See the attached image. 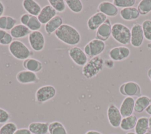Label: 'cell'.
Here are the masks:
<instances>
[{
  "instance_id": "37",
  "label": "cell",
  "mask_w": 151,
  "mask_h": 134,
  "mask_svg": "<svg viewBox=\"0 0 151 134\" xmlns=\"http://www.w3.org/2000/svg\"><path fill=\"white\" fill-rule=\"evenodd\" d=\"M10 118L9 113L4 109L0 107V124H5L8 122Z\"/></svg>"
},
{
  "instance_id": "45",
  "label": "cell",
  "mask_w": 151,
  "mask_h": 134,
  "mask_svg": "<svg viewBox=\"0 0 151 134\" xmlns=\"http://www.w3.org/2000/svg\"><path fill=\"white\" fill-rule=\"evenodd\" d=\"M147 76L149 79V80L151 81V68H150L147 71Z\"/></svg>"
},
{
  "instance_id": "46",
  "label": "cell",
  "mask_w": 151,
  "mask_h": 134,
  "mask_svg": "<svg viewBox=\"0 0 151 134\" xmlns=\"http://www.w3.org/2000/svg\"><path fill=\"white\" fill-rule=\"evenodd\" d=\"M149 128L151 129V116L149 117Z\"/></svg>"
},
{
  "instance_id": "16",
  "label": "cell",
  "mask_w": 151,
  "mask_h": 134,
  "mask_svg": "<svg viewBox=\"0 0 151 134\" xmlns=\"http://www.w3.org/2000/svg\"><path fill=\"white\" fill-rule=\"evenodd\" d=\"M97 12H100L109 17H114L119 13V9L113 2L103 1L97 6Z\"/></svg>"
},
{
  "instance_id": "31",
  "label": "cell",
  "mask_w": 151,
  "mask_h": 134,
  "mask_svg": "<svg viewBox=\"0 0 151 134\" xmlns=\"http://www.w3.org/2000/svg\"><path fill=\"white\" fill-rule=\"evenodd\" d=\"M49 5L53 8L57 12H63L66 9L65 1L64 0H48Z\"/></svg>"
},
{
  "instance_id": "21",
  "label": "cell",
  "mask_w": 151,
  "mask_h": 134,
  "mask_svg": "<svg viewBox=\"0 0 151 134\" xmlns=\"http://www.w3.org/2000/svg\"><path fill=\"white\" fill-rule=\"evenodd\" d=\"M22 66L25 70L35 73L41 71L43 68L42 63L40 60L31 57L24 60Z\"/></svg>"
},
{
  "instance_id": "25",
  "label": "cell",
  "mask_w": 151,
  "mask_h": 134,
  "mask_svg": "<svg viewBox=\"0 0 151 134\" xmlns=\"http://www.w3.org/2000/svg\"><path fill=\"white\" fill-rule=\"evenodd\" d=\"M151 104V99L147 96L142 95L138 97L134 102V111L136 113H142Z\"/></svg>"
},
{
  "instance_id": "39",
  "label": "cell",
  "mask_w": 151,
  "mask_h": 134,
  "mask_svg": "<svg viewBox=\"0 0 151 134\" xmlns=\"http://www.w3.org/2000/svg\"><path fill=\"white\" fill-rule=\"evenodd\" d=\"M31 15H29V14L28 13H25V14H23L21 17H20V22H21V24L24 25H27V23L28 22L29 20V18L31 17Z\"/></svg>"
},
{
  "instance_id": "23",
  "label": "cell",
  "mask_w": 151,
  "mask_h": 134,
  "mask_svg": "<svg viewBox=\"0 0 151 134\" xmlns=\"http://www.w3.org/2000/svg\"><path fill=\"white\" fill-rule=\"evenodd\" d=\"M120 15L123 19L130 21L137 19L139 17L140 14L136 7L132 6L122 8L120 11Z\"/></svg>"
},
{
  "instance_id": "1",
  "label": "cell",
  "mask_w": 151,
  "mask_h": 134,
  "mask_svg": "<svg viewBox=\"0 0 151 134\" xmlns=\"http://www.w3.org/2000/svg\"><path fill=\"white\" fill-rule=\"evenodd\" d=\"M56 38L62 43L72 47L76 46L81 41V35L74 27L63 24L54 33Z\"/></svg>"
},
{
  "instance_id": "35",
  "label": "cell",
  "mask_w": 151,
  "mask_h": 134,
  "mask_svg": "<svg viewBox=\"0 0 151 134\" xmlns=\"http://www.w3.org/2000/svg\"><path fill=\"white\" fill-rule=\"evenodd\" d=\"M142 27L145 38L151 41V20L146 19L143 21L142 24Z\"/></svg>"
},
{
  "instance_id": "32",
  "label": "cell",
  "mask_w": 151,
  "mask_h": 134,
  "mask_svg": "<svg viewBox=\"0 0 151 134\" xmlns=\"http://www.w3.org/2000/svg\"><path fill=\"white\" fill-rule=\"evenodd\" d=\"M17 129V126L14 122H8L0 128V134H14Z\"/></svg>"
},
{
  "instance_id": "6",
  "label": "cell",
  "mask_w": 151,
  "mask_h": 134,
  "mask_svg": "<svg viewBox=\"0 0 151 134\" xmlns=\"http://www.w3.org/2000/svg\"><path fill=\"white\" fill-rule=\"evenodd\" d=\"M57 94V90L52 85H44L39 87L35 93V101L39 103H45L52 99Z\"/></svg>"
},
{
  "instance_id": "18",
  "label": "cell",
  "mask_w": 151,
  "mask_h": 134,
  "mask_svg": "<svg viewBox=\"0 0 151 134\" xmlns=\"http://www.w3.org/2000/svg\"><path fill=\"white\" fill-rule=\"evenodd\" d=\"M57 12L49 4L43 6L40 13L37 16L38 19L41 24H45L52 18L57 15Z\"/></svg>"
},
{
  "instance_id": "36",
  "label": "cell",
  "mask_w": 151,
  "mask_h": 134,
  "mask_svg": "<svg viewBox=\"0 0 151 134\" xmlns=\"http://www.w3.org/2000/svg\"><path fill=\"white\" fill-rule=\"evenodd\" d=\"M113 3L117 8L132 7L136 3L135 0H114Z\"/></svg>"
},
{
  "instance_id": "5",
  "label": "cell",
  "mask_w": 151,
  "mask_h": 134,
  "mask_svg": "<svg viewBox=\"0 0 151 134\" xmlns=\"http://www.w3.org/2000/svg\"><path fill=\"white\" fill-rule=\"evenodd\" d=\"M106 44L104 41L97 38L90 40L84 47L83 51L87 57L93 58L99 56L105 50Z\"/></svg>"
},
{
  "instance_id": "47",
  "label": "cell",
  "mask_w": 151,
  "mask_h": 134,
  "mask_svg": "<svg viewBox=\"0 0 151 134\" xmlns=\"http://www.w3.org/2000/svg\"><path fill=\"white\" fill-rule=\"evenodd\" d=\"M147 47L149 49L151 50V42H150L149 43H148V44H147Z\"/></svg>"
},
{
  "instance_id": "7",
  "label": "cell",
  "mask_w": 151,
  "mask_h": 134,
  "mask_svg": "<svg viewBox=\"0 0 151 134\" xmlns=\"http://www.w3.org/2000/svg\"><path fill=\"white\" fill-rule=\"evenodd\" d=\"M29 44L32 50L36 52H40L43 50L45 44V38L40 31H31L28 36Z\"/></svg>"
},
{
  "instance_id": "20",
  "label": "cell",
  "mask_w": 151,
  "mask_h": 134,
  "mask_svg": "<svg viewBox=\"0 0 151 134\" xmlns=\"http://www.w3.org/2000/svg\"><path fill=\"white\" fill-rule=\"evenodd\" d=\"M22 5L25 11L32 16L37 17L42 9L41 5L34 0H24Z\"/></svg>"
},
{
  "instance_id": "10",
  "label": "cell",
  "mask_w": 151,
  "mask_h": 134,
  "mask_svg": "<svg viewBox=\"0 0 151 134\" xmlns=\"http://www.w3.org/2000/svg\"><path fill=\"white\" fill-rule=\"evenodd\" d=\"M107 119L109 124L114 128L120 127L123 117L119 109L114 104H110L107 110Z\"/></svg>"
},
{
  "instance_id": "49",
  "label": "cell",
  "mask_w": 151,
  "mask_h": 134,
  "mask_svg": "<svg viewBox=\"0 0 151 134\" xmlns=\"http://www.w3.org/2000/svg\"><path fill=\"white\" fill-rule=\"evenodd\" d=\"M145 134H151V132H150V131H147L146 133H145Z\"/></svg>"
},
{
  "instance_id": "41",
  "label": "cell",
  "mask_w": 151,
  "mask_h": 134,
  "mask_svg": "<svg viewBox=\"0 0 151 134\" xmlns=\"http://www.w3.org/2000/svg\"><path fill=\"white\" fill-rule=\"evenodd\" d=\"M14 134H32L30 130L28 129V128H19L18 129Z\"/></svg>"
},
{
  "instance_id": "40",
  "label": "cell",
  "mask_w": 151,
  "mask_h": 134,
  "mask_svg": "<svg viewBox=\"0 0 151 134\" xmlns=\"http://www.w3.org/2000/svg\"><path fill=\"white\" fill-rule=\"evenodd\" d=\"M7 25V15H3L0 17V29L6 30Z\"/></svg>"
},
{
  "instance_id": "29",
  "label": "cell",
  "mask_w": 151,
  "mask_h": 134,
  "mask_svg": "<svg viewBox=\"0 0 151 134\" xmlns=\"http://www.w3.org/2000/svg\"><path fill=\"white\" fill-rule=\"evenodd\" d=\"M65 4L68 9L74 13H80L83 9V4L80 0H66Z\"/></svg>"
},
{
  "instance_id": "11",
  "label": "cell",
  "mask_w": 151,
  "mask_h": 134,
  "mask_svg": "<svg viewBox=\"0 0 151 134\" xmlns=\"http://www.w3.org/2000/svg\"><path fill=\"white\" fill-rule=\"evenodd\" d=\"M130 31V44L134 47L137 48L140 47L143 43L145 38L142 25L139 23L133 24Z\"/></svg>"
},
{
  "instance_id": "14",
  "label": "cell",
  "mask_w": 151,
  "mask_h": 134,
  "mask_svg": "<svg viewBox=\"0 0 151 134\" xmlns=\"http://www.w3.org/2000/svg\"><path fill=\"white\" fill-rule=\"evenodd\" d=\"M112 25L110 19L107 18L106 21L101 24L96 30V38L105 41L107 40L111 34Z\"/></svg>"
},
{
  "instance_id": "48",
  "label": "cell",
  "mask_w": 151,
  "mask_h": 134,
  "mask_svg": "<svg viewBox=\"0 0 151 134\" xmlns=\"http://www.w3.org/2000/svg\"><path fill=\"white\" fill-rule=\"evenodd\" d=\"M126 134H136L134 132H132V131H129L127 132Z\"/></svg>"
},
{
  "instance_id": "27",
  "label": "cell",
  "mask_w": 151,
  "mask_h": 134,
  "mask_svg": "<svg viewBox=\"0 0 151 134\" xmlns=\"http://www.w3.org/2000/svg\"><path fill=\"white\" fill-rule=\"evenodd\" d=\"M149 129V117L142 116L137 119L134 128V132L136 134H145Z\"/></svg>"
},
{
  "instance_id": "12",
  "label": "cell",
  "mask_w": 151,
  "mask_h": 134,
  "mask_svg": "<svg viewBox=\"0 0 151 134\" xmlns=\"http://www.w3.org/2000/svg\"><path fill=\"white\" fill-rule=\"evenodd\" d=\"M130 55V50L126 46H118L111 48L109 56L113 61H122L127 58Z\"/></svg>"
},
{
  "instance_id": "19",
  "label": "cell",
  "mask_w": 151,
  "mask_h": 134,
  "mask_svg": "<svg viewBox=\"0 0 151 134\" xmlns=\"http://www.w3.org/2000/svg\"><path fill=\"white\" fill-rule=\"evenodd\" d=\"M63 24V19L60 15H56L45 24L44 30L46 34L51 35Z\"/></svg>"
},
{
  "instance_id": "43",
  "label": "cell",
  "mask_w": 151,
  "mask_h": 134,
  "mask_svg": "<svg viewBox=\"0 0 151 134\" xmlns=\"http://www.w3.org/2000/svg\"><path fill=\"white\" fill-rule=\"evenodd\" d=\"M85 134H103L102 133H101L99 131L97 130H90L87 131Z\"/></svg>"
},
{
  "instance_id": "38",
  "label": "cell",
  "mask_w": 151,
  "mask_h": 134,
  "mask_svg": "<svg viewBox=\"0 0 151 134\" xmlns=\"http://www.w3.org/2000/svg\"><path fill=\"white\" fill-rule=\"evenodd\" d=\"M17 25V19L7 15V25L6 31L11 30Z\"/></svg>"
},
{
  "instance_id": "9",
  "label": "cell",
  "mask_w": 151,
  "mask_h": 134,
  "mask_svg": "<svg viewBox=\"0 0 151 134\" xmlns=\"http://www.w3.org/2000/svg\"><path fill=\"white\" fill-rule=\"evenodd\" d=\"M68 54L74 64L78 66H84L88 61V57L80 47H71L68 51Z\"/></svg>"
},
{
  "instance_id": "42",
  "label": "cell",
  "mask_w": 151,
  "mask_h": 134,
  "mask_svg": "<svg viewBox=\"0 0 151 134\" xmlns=\"http://www.w3.org/2000/svg\"><path fill=\"white\" fill-rule=\"evenodd\" d=\"M5 11V6L2 1H0V17L3 16V14Z\"/></svg>"
},
{
  "instance_id": "44",
  "label": "cell",
  "mask_w": 151,
  "mask_h": 134,
  "mask_svg": "<svg viewBox=\"0 0 151 134\" xmlns=\"http://www.w3.org/2000/svg\"><path fill=\"white\" fill-rule=\"evenodd\" d=\"M145 111H146V112L148 115H149L151 116V104L147 107V109L145 110Z\"/></svg>"
},
{
  "instance_id": "15",
  "label": "cell",
  "mask_w": 151,
  "mask_h": 134,
  "mask_svg": "<svg viewBox=\"0 0 151 134\" xmlns=\"http://www.w3.org/2000/svg\"><path fill=\"white\" fill-rule=\"evenodd\" d=\"M107 19V17L101 12H97L92 15L87 20V25L90 31L97 30V29L103 24Z\"/></svg>"
},
{
  "instance_id": "28",
  "label": "cell",
  "mask_w": 151,
  "mask_h": 134,
  "mask_svg": "<svg viewBox=\"0 0 151 134\" xmlns=\"http://www.w3.org/2000/svg\"><path fill=\"white\" fill-rule=\"evenodd\" d=\"M49 134H68L64 125L59 121H53L48 125Z\"/></svg>"
},
{
  "instance_id": "24",
  "label": "cell",
  "mask_w": 151,
  "mask_h": 134,
  "mask_svg": "<svg viewBox=\"0 0 151 134\" xmlns=\"http://www.w3.org/2000/svg\"><path fill=\"white\" fill-rule=\"evenodd\" d=\"M31 32V31L27 26L21 24H17L11 30L9 31V33L12 38L16 39L25 38V37L28 36Z\"/></svg>"
},
{
  "instance_id": "34",
  "label": "cell",
  "mask_w": 151,
  "mask_h": 134,
  "mask_svg": "<svg viewBox=\"0 0 151 134\" xmlns=\"http://www.w3.org/2000/svg\"><path fill=\"white\" fill-rule=\"evenodd\" d=\"M13 41V38L9 32L0 29V45H9Z\"/></svg>"
},
{
  "instance_id": "30",
  "label": "cell",
  "mask_w": 151,
  "mask_h": 134,
  "mask_svg": "<svg viewBox=\"0 0 151 134\" xmlns=\"http://www.w3.org/2000/svg\"><path fill=\"white\" fill-rule=\"evenodd\" d=\"M137 9L142 15H145L151 12V0H142L137 5Z\"/></svg>"
},
{
  "instance_id": "17",
  "label": "cell",
  "mask_w": 151,
  "mask_h": 134,
  "mask_svg": "<svg viewBox=\"0 0 151 134\" xmlns=\"http://www.w3.org/2000/svg\"><path fill=\"white\" fill-rule=\"evenodd\" d=\"M135 100L132 97H126L122 101L119 110L123 117L133 115L134 109Z\"/></svg>"
},
{
  "instance_id": "13",
  "label": "cell",
  "mask_w": 151,
  "mask_h": 134,
  "mask_svg": "<svg viewBox=\"0 0 151 134\" xmlns=\"http://www.w3.org/2000/svg\"><path fill=\"white\" fill-rule=\"evenodd\" d=\"M16 79L21 84H32L39 81V78L35 73L24 70L19 71L16 75Z\"/></svg>"
},
{
  "instance_id": "22",
  "label": "cell",
  "mask_w": 151,
  "mask_h": 134,
  "mask_svg": "<svg viewBox=\"0 0 151 134\" xmlns=\"http://www.w3.org/2000/svg\"><path fill=\"white\" fill-rule=\"evenodd\" d=\"M48 125L47 122H33L29 124L28 128L32 134H47Z\"/></svg>"
},
{
  "instance_id": "3",
  "label": "cell",
  "mask_w": 151,
  "mask_h": 134,
  "mask_svg": "<svg viewBox=\"0 0 151 134\" xmlns=\"http://www.w3.org/2000/svg\"><path fill=\"white\" fill-rule=\"evenodd\" d=\"M111 35L120 44L128 45L130 43L131 31L128 27L122 23L116 22L112 25Z\"/></svg>"
},
{
  "instance_id": "26",
  "label": "cell",
  "mask_w": 151,
  "mask_h": 134,
  "mask_svg": "<svg viewBox=\"0 0 151 134\" xmlns=\"http://www.w3.org/2000/svg\"><path fill=\"white\" fill-rule=\"evenodd\" d=\"M137 120V118L136 116L133 114L129 116L123 117L120 128L124 131H129L133 129H134Z\"/></svg>"
},
{
  "instance_id": "8",
  "label": "cell",
  "mask_w": 151,
  "mask_h": 134,
  "mask_svg": "<svg viewBox=\"0 0 151 134\" xmlns=\"http://www.w3.org/2000/svg\"><path fill=\"white\" fill-rule=\"evenodd\" d=\"M120 93L126 97H139L142 94L140 85L134 81H127L123 83L119 87Z\"/></svg>"
},
{
  "instance_id": "2",
  "label": "cell",
  "mask_w": 151,
  "mask_h": 134,
  "mask_svg": "<svg viewBox=\"0 0 151 134\" xmlns=\"http://www.w3.org/2000/svg\"><path fill=\"white\" fill-rule=\"evenodd\" d=\"M104 66V60L101 56L91 58L83 67L82 74L87 79H93L103 70Z\"/></svg>"
},
{
  "instance_id": "4",
  "label": "cell",
  "mask_w": 151,
  "mask_h": 134,
  "mask_svg": "<svg viewBox=\"0 0 151 134\" xmlns=\"http://www.w3.org/2000/svg\"><path fill=\"white\" fill-rule=\"evenodd\" d=\"M8 50L11 54L16 59L25 60L33 55L32 51L22 41L14 40L9 45Z\"/></svg>"
},
{
  "instance_id": "33",
  "label": "cell",
  "mask_w": 151,
  "mask_h": 134,
  "mask_svg": "<svg viewBox=\"0 0 151 134\" xmlns=\"http://www.w3.org/2000/svg\"><path fill=\"white\" fill-rule=\"evenodd\" d=\"M26 26L31 31H40V30L41 28L42 24L40 22L37 17L31 15Z\"/></svg>"
}]
</instances>
